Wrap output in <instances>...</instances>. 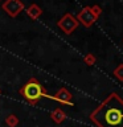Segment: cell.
<instances>
[{
	"label": "cell",
	"mask_w": 123,
	"mask_h": 127,
	"mask_svg": "<svg viewBox=\"0 0 123 127\" xmlns=\"http://www.w3.org/2000/svg\"><path fill=\"white\" fill-rule=\"evenodd\" d=\"M79 20H81L86 27H89V25H91V24L94 23L95 15H93V13H91V11L86 8V9H83L81 12V15H79Z\"/></svg>",
	"instance_id": "obj_5"
},
{
	"label": "cell",
	"mask_w": 123,
	"mask_h": 127,
	"mask_svg": "<svg viewBox=\"0 0 123 127\" xmlns=\"http://www.w3.org/2000/svg\"><path fill=\"white\" fill-rule=\"evenodd\" d=\"M93 119L101 127H123V102L117 95H111L94 111Z\"/></svg>",
	"instance_id": "obj_1"
},
{
	"label": "cell",
	"mask_w": 123,
	"mask_h": 127,
	"mask_svg": "<svg viewBox=\"0 0 123 127\" xmlns=\"http://www.w3.org/2000/svg\"><path fill=\"white\" fill-rule=\"evenodd\" d=\"M4 9H5L11 16H16L23 9V4L20 3L19 0H8V1L4 4Z\"/></svg>",
	"instance_id": "obj_3"
},
{
	"label": "cell",
	"mask_w": 123,
	"mask_h": 127,
	"mask_svg": "<svg viewBox=\"0 0 123 127\" xmlns=\"http://www.w3.org/2000/svg\"><path fill=\"white\" fill-rule=\"evenodd\" d=\"M60 27H61L62 29L66 32V33H70V32L73 31L75 27H77V21H75V20L71 17L70 15H66L65 17L60 21Z\"/></svg>",
	"instance_id": "obj_4"
},
{
	"label": "cell",
	"mask_w": 123,
	"mask_h": 127,
	"mask_svg": "<svg viewBox=\"0 0 123 127\" xmlns=\"http://www.w3.org/2000/svg\"><path fill=\"white\" fill-rule=\"evenodd\" d=\"M24 94H25V97L28 99L36 101V99H38L42 95V89L37 82H29L24 87Z\"/></svg>",
	"instance_id": "obj_2"
},
{
	"label": "cell",
	"mask_w": 123,
	"mask_h": 127,
	"mask_svg": "<svg viewBox=\"0 0 123 127\" xmlns=\"http://www.w3.org/2000/svg\"><path fill=\"white\" fill-rule=\"evenodd\" d=\"M29 15L32 16V17H37V16L41 13V11H40V8L38 7H36V5H32L31 8H29Z\"/></svg>",
	"instance_id": "obj_6"
}]
</instances>
